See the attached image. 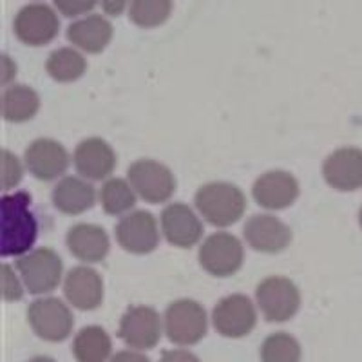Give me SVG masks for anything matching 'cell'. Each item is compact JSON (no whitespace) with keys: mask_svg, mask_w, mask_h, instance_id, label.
Here are the masks:
<instances>
[{"mask_svg":"<svg viewBox=\"0 0 362 362\" xmlns=\"http://www.w3.org/2000/svg\"><path fill=\"white\" fill-rule=\"evenodd\" d=\"M243 234L254 250L263 254H279L292 243V230L279 218L270 214H255L245 223Z\"/></svg>","mask_w":362,"mask_h":362,"instance_id":"obj_15","label":"cell"},{"mask_svg":"<svg viewBox=\"0 0 362 362\" xmlns=\"http://www.w3.org/2000/svg\"><path fill=\"white\" fill-rule=\"evenodd\" d=\"M28 362H57V361H54V358H51V357H45V355H38V357L29 358Z\"/></svg>","mask_w":362,"mask_h":362,"instance_id":"obj_36","label":"cell"},{"mask_svg":"<svg viewBox=\"0 0 362 362\" xmlns=\"http://www.w3.org/2000/svg\"><path fill=\"white\" fill-rule=\"evenodd\" d=\"M2 292H4V299L9 303L21 300L24 296L21 281L15 276V270L9 264H2Z\"/></svg>","mask_w":362,"mask_h":362,"instance_id":"obj_30","label":"cell"},{"mask_svg":"<svg viewBox=\"0 0 362 362\" xmlns=\"http://www.w3.org/2000/svg\"><path fill=\"white\" fill-rule=\"evenodd\" d=\"M199 264L210 276H234L245 259L243 245L228 232H216L203 241L198 254Z\"/></svg>","mask_w":362,"mask_h":362,"instance_id":"obj_8","label":"cell"},{"mask_svg":"<svg viewBox=\"0 0 362 362\" xmlns=\"http://www.w3.org/2000/svg\"><path fill=\"white\" fill-rule=\"evenodd\" d=\"M67 248L82 263H100L107 257L109 235L102 226L90 223H78L67 230Z\"/></svg>","mask_w":362,"mask_h":362,"instance_id":"obj_20","label":"cell"},{"mask_svg":"<svg viewBox=\"0 0 362 362\" xmlns=\"http://www.w3.org/2000/svg\"><path fill=\"white\" fill-rule=\"evenodd\" d=\"M257 312L255 306L243 293L223 297L212 310V325L223 337L241 339L255 328Z\"/></svg>","mask_w":362,"mask_h":362,"instance_id":"obj_10","label":"cell"},{"mask_svg":"<svg viewBox=\"0 0 362 362\" xmlns=\"http://www.w3.org/2000/svg\"><path fill=\"white\" fill-rule=\"evenodd\" d=\"M252 196L263 209L283 210L299 198V183L286 170H270L255 180Z\"/></svg>","mask_w":362,"mask_h":362,"instance_id":"obj_17","label":"cell"},{"mask_svg":"<svg viewBox=\"0 0 362 362\" xmlns=\"http://www.w3.org/2000/svg\"><path fill=\"white\" fill-rule=\"evenodd\" d=\"M255 300L268 322H286L299 312L300 292L288 277L270 276L257 284Z\"/></svg>","mask_w":362,"mask_h":362,"instance_id":"obj_5","label":"cell"},{"mask_svg":"<svg viewBox=\"0 0 362 362\" xmlns=\"http://www.w3.org/2000/svg\"><path fill=\"white\" fill-rule=\"evenodd\" d=\"M112 38V24L102 15H87L67 28V40L86 53H102Z\"/></svg>","mask_w":362,"mask_h":362,"instance_id":"obj_22","label":"cell"},{"mask_svg":"<svg viewBox=\"0 0 362 362\" xmlns=\"http://www.w3.org/2000/svg\"><path fill=\"white\" fill-rule=\"evenodd\" d=\"M64 293L73 308L96 310L103 300V279L95 268L74 267L64 279Z\"/></svg>","mask_w":362,"mask_h":362,"instance_id":"obj_19","label":"cell"},{"mask_svg":"<svg viewBox=\"0 0 362 362\" xmlns=\"http://www.w3.org/2000/svg\"><path fill=\"white\" fill-rule=\"evenodd\" d=\"M31 196L25 190L6 194L0 202V254L24 255L31 252L38 235V225L31 212Z\"/></svg>","mask_w":362,"mask_h":362,"instance_id":"obj_1","label":"cell"},{"mask_svg":"<svg viewBox=\"0 0 362 362\" xmlns=\"http://www.w3.org/2000/svg\"><path fill=\"white\" fill-rule=\"evenodd\" d=\"M259 355L263 362H300L303 350L293 335L277 332L264 339Z\"/></svg>","mask_w":362,"mask_h":362,"instance_id":"obj_28","label":"cell"},{"mask_svg":"<svg viewBox=\"0 0 362 362\" xmlns=\"http://www.w3.org/2000/svg\"><path fill=\"white\" fill-rule=\"evenodd\" d=\"M116 241L131 254H151L160 243L158 221L147 210H134L119 219L115 228Z\"/></svg>","mask_w":362,"mask_h":362,"instance_id":"obj_12","label":"cell"},{"mask_svg":"<svg viewBox=\"0 0 362 362\" xmlns=\"http://www.w3.org/2000/svg\"><path fill=\"white\" fill-rule=\"evenodd\" d=\"M161 232L170 245L190 248L203 235V223L185 203H170L161 212Z\"/></svg>","mask_w":362,"mask_h":362,"instance_id":"obj_16","label":"cell"},{"mask_svg":"<svg viewBox=\"0 0 362 362\" xmlns=\"http://www.w3.org/2000/svg\"><path fill=\"white\" fill-rule=\"evenodd\" d=\"M109 362H151V358L138 350H122L112 355Z\"/></svg>","mask_w":362,"mask_h":362,"instance_id":"obj_33","label":"cell"},{"mask_svg":"<svg viewBox=\"0 0 362 362\" xmlns=\"http://www.w3.org/2000/svg\"><path fill=\"white\" fill-rule=\"evenodd\" d=\"M40 109L37 90L22 83L6 87L2 93V116L9 124H22L35 118Z\"/></svg>","mask_w":362,"mask_h":362,"instance_id":"obj_23","label":"cell"},{"mask_svg":"<svg viewBox=\"0 0 362 362\" xmlns=\"http://www.w3.org/2000/svg\"><path fill=\"white\" fill-rule=\"evenodd\" d=\"M173 13V0H131L129 18L138 28L151 29L165 24Z\"/></svg>","mask_w":362,"mask_h":362,"instance_id":"obj_27","label":"cell"},{"mask_svg":"<svg viewBox=\"0 0 362 362\" xmlns=\"http://www.w3.org/2000/svg\"><path fill=\"white\" fill-rule=\"evenodd\" d=\"M134 192L147 203H163L173 198L176 177L167 165L156 160H138L127 169Z\"/></svg>","mask_w":362,"mask_h":362,"instance_id":"obj_7","label":"cell"},{"mask_svg":"<svg viewBox=\"0 0 362 362\" xmlns=\"http://www.w3.org/2000/svg\"><path fill=\"white\" fill-rule=\"evenodd\" d=\"M160 362H202L192 351L187 350H165Z\"/></svg>","mask_w":362,"mask_h":362,"instance_id":"obj_32","label":"cell"},{"mask_svg":"<svg viewBox=\"0 0 362 362\" xmlns=\"http://www.w3.org/2000/svg\"><path fill=\"white\" fill-rule=\"evenodd\" d=\"M15 73H17V66L9 60V57L4 54L2 57V86H6L15 76Z\"/></svg>","mask_w":362,"mask_h":362,"instance_id":"obj_35","label":"cell"},{"mask_svg":"<svg viewBox=\"0 0 362 362\" xmlns=\"http://www.w3.org/2000/svg\"><path fill=\"white\" fill-rule=\"evenodd\" d=\"M24 161L29 173L37 180L53 181L62 176L69 167V153L60 141L38 138L25 148Z\"/></svg>","mask_w":362,"mask_h":362,"instance_id":"obj_13","label":"cell"},{"mask_svg":"<svg viewBox=\"0 0 362 362\" xmlns=\"http://www.w3.org/2000/svg\"><path fill=\"white\" fill-rule=\"evenodd\" d=\"M112 341L102 326H86L74 335L73 355L78 362L111 361Z\"/></svg>","mask_w":362,"mask_h":362,"instance_id":"obj_24","label":"cell"},{"mask_svg":"<svg viewBox=\"0 0 362 362\" xmlns=\"http://www.w3.org/2000/svg\"><path fill=\"white\" fill-rule=\"evenodd\" d=\"M15 268L21 274L24 286L33 296L53 292L62 281L64 264L60 255L53 248H35V250L21 255L15 261Z\"/></svg>","mask_w":362,"mask_h":362,"instance_id":"obj_3","label":"cell"},{"mask_svg":"<svg viewBox=\"0 0 362 362\" xmlns=\"http://www.w3.org/2000/svg\"><path fill=\"white\" fill-rule=\"evenodd\" d=\"M163 322L153 306H131L119 319L118 337L131 350H151L160 342Z\"/></svg>","mask_w":362,"mask_h":362,"instance_id":"obj_9","label":"cell"},{"mask_svg":"<svg viewBox=\"0 0 362 362\" xmlns=\"http://www.w3.org/2000/svg\"><path fill=\"white\" fill-rule=\"evenodd\" d=\"M22 180V163L15 154L2 151V189L9 190L17 187Z\"/></svg>","mask_w":362,"mask_h":362,"instance_id":"obj_29","label":"cell"},{"mask_svg":"<svg viewBox=\"0 0 362 362\" xmlns=\"http://www.w3.org/2000/svg\"><path fill=\"white\" fill-rule=\"evenodd\" d=\"M87 69L86 58L73 47H60L47 57L45 71L57 82L69 83L78 80Z\"/></svg>","mask_w":362,"mask_h":362,"instance_id":"obj_25","label":"cell"},{"mask_svg":"<svg viewBox=\"0 0 362 362\" xmlns=\"http://www.w3.org/2000/svg\"><path fill=\"white\" fill-rule=\"evenodd\" d=\"M13 29L22 44L40 47L57 38L60 21H58L54 9L49 6L29 4L17 13Z\"/></svg>","mask_w":362,"mask_h":362,"instance_id":"obj_11","label":"cell"},{"mask_svg":"<svg viewBox=\"0 0 362 362\" xmlns=\"http://www.w3.org/2000/svg\"><path fill=\"white\" fill-rule=\"evenodd\" d=\"M73 161L80 176L90 181H100L111 176L112 170L116 169L118 158H116L115 148L105 140L87 138L76 145Z\"/></svg>","mask_w":362,"mask_h":362,"instance_id":"obj_18","label":"cell"},{"mask_svg":"<svg viewBox=\"0 0 362 362\" xmlns=\"http://www.w3.org/2000/svg\"><path fill=\"white\" fill-rule=\"evenodd\" d=\"M29 326L44 341L62 342L73 332L74 317L69 306L57 297H40L28 308Z\"/></svg>","mask_w":362,"mask_h":362,"instance_id":"obj_6","label":"cell"},{"mask_svg":"<svg viewBox=\"0 0 362 362\" xmlns=\"http://www.w3.org/2000/svg\"><path fill=\"white\" fill-rule=\"evenodd\" d=\"M322 176L332 189L341 192L362 189V148H337L325 160Z\"/></svg>","mask_w":362,"mask_h":362,"instance_id":"obj_14","label":"cell"},{"mask_svg":"<svg viewBox=\"0 0 362 362\" xmlns=\"http://www.w3.org/2000/svg\"><path fill=\"white\" fill-rule=\"evenodd\" d=\"M54 8L62 13L64 17H80L86 15L98 4V0H53Z\"/></svg>","mask_w":362,"mask_h":362,"instance_id":"obj_31","label":"cell"},{"mask_svg":"<svg viewBox=\"0 0 362 362\" xmlns=\"http://www.w3.org/2000/svg\"><path fill=\"white\" fill-rule=\"evenodd\" d=\"M165 334L170 342L180 346L198 344L206 335L209 319L198 300L177 299L170 303L163 319Z\"/></svg>","mask_w":362,"mask_h":362,"instance_id":"obj_4","label":"cell"},{"mask_svg":"<svg viewBox=\"0 0 362 362\" xmlns=\"http://www.w3.org/2000/svg\"><path fill=\"white\" fill-rule=\"evenodd\" d=\"M129 0H102L103 11L111 15V17H118L124 13V9L127 8Z\"/></svg>","mask_w":362,"mask_h":362,"instance_id":"obj_34","label":"cell"},{"mask_svg":"<svg viewBox=\"0 0 362 362\" xmlns=\"http://www.w3.org/2000/svg\"><path fill=\"white\" fill-rule=\"evenodd\" d=\"M136 196L129 180L109 177L100 190V203L109 216L125 214L136 205Z\"/></svg>","mask_w":362,"mask_h":362,"instance_id":"obj_26","label":"cell"},{"mask_svg":"<svg viewBox=\"0 0 362 362\" xmlns=\"http://www.w3.org/2000/svg\"><path fill=\"white\" fill-rule=\"evenodd\" d=\"M194 203L205 221L223 228L238 223L247 210L243 190L226 181H210L199 187Z\"/></svg>","mask_w":362,"mask_h":362,"instance_id":"obj_2","label":"cell"},{"mask_svg":"<svg viewBox=\"0 0 362 362\" xmlns=\"http://www.w3.org/2000/svg\"><path fill=\"white\" fill-rule=\"evenodd\" d=\"M53 205L62 214L78 216L95 206L96 190L87 180L66 176L53 189Z\"/></svg>","mask_w":362,"mask_h":362,"instance_id":"obj_21","label":"cell"},{"mask_svg":"<svg viewBox=\"0 0 362 362\" xmlns=\"http://www.w3.org/2000/svg\"><path fill=\"white\" fill-rule=\"evenodd\" d=\"M358 223H361V228H362V209L361 212H358Z\"/></svg>","mask_w":362,"mask_h":362,"instance_id":"obj_37","label":"cell"}]
</instances>
